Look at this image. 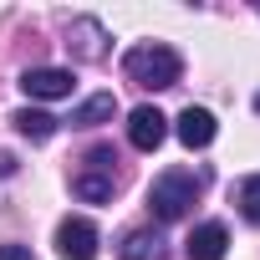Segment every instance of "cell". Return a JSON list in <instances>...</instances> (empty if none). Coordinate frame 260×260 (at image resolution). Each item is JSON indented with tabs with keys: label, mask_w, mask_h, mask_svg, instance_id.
Masks as SVG:
<instances>
[{
	"label": "cell",
	"mask_w": 260,
	"mask_h": 260,
	"mask_svg": "<svg viewBox=\"0 0 260 260\" xmlns=\"http://www.w3.org/2000/svg\"><path fill=\"white\" fill-rule=\"evenodd\" d=\"M67 51H72L77 61H102V56H107V26H102L97 16H77V21L67 26Z\"/></svg>",
	"instance_id": "8992f818"
},
{
	"label": "cell",
	"mask_w": 260,
	"mask_h": 260,
	"mask_svg": "<svg viewBox=\"0 0 260 260\" xmlns=\"http://www.w3.org/2000/svg\"><path fill=\"white\" fill-rule=\"evenodd\" d=\"M72 194H77L82 204H107V199L117 194V179H112V174H102V169H87V174H77V179H72Z\"/></svg>",
	"instance_id": "7c38bea8"
},
{
	"label": "cell",
	"mask_w": 260,
	"mask_h": 260,
	"mask_svg": "<svg viewBox=\"0 0 260 260\" xmlns=\"http://www.w3.org/2000/svg\"><path fill=\"white\" fill-rule=\"evenodd\" d=\"M11 174H16V158H11V153H0V179H11Z\"/></svg>",
	"instance_id": "2e32d148"
},
{
	"label": "cell",
	"mask_w": 260,
	"mask_h": 260,
	"mask_svg": "<svg viewBox=\"0 0 260 260\" xmlns=\"http://www.w3.org/2000/svg\"><path fill=\"white\" fill-rule=\"evenodd\" d=\"M199 189H204V184H199L194 174H184V169H164V174L148 184V214L164 219V224H174V219H184V214L194 209Z\"/></svg>",
	"instance_id": "7a4b0ae2"
},
{
	"label": "cell",
	"mask_w": 260,
	"mask_h": 260,
	"mask_svg": "<svg viewBox=\"0 0 260 260\" xmlns=\"http://www.w3.org/2000/svg\"><path fill=\"white\" fill-rule=\"evenodd\" d=\"M164 138H169V117H164L153 102H143V107H133V112H127V143H133L138 153L164 148Z\"/></svg>",
	"instance_id": "5b68a950"
},
{
	"label": "cell",
	"mask_w": 260,
	"mask_h": 260,
	"mask_svg": "<svg viewBox=\"0 0 260 260\" xmlns=\"http://www.w3.org/2000/svg\"><path fill=\"white\" fill-rule=\"evenodd\" d=\"M0 260H31L26 245H0Z\"/></svg>",
	"instance_id": "9a60e30c"
},
{
	"label": "cell",
	"mask_w": 260,
	"mask_h": 260,
	"mask_svg": "<svg viewBox=\"0 0 260 260\" xmlns=\"http://www.w3.org/2000/svg\"><path fill=\"white\" fill-rule=\"evenodd\" d=\"M21 92L31 102H61V97L77 92V77L67 67H26L21 72Z\"/></svg>",
	"instance_id": "3957f363"
},
{
	"label": "cell",
	"mask_w": 260,
	"mask_h": 260,
	"mask_svg": "<svg viewBox=\"0 0 260 260\" xmlns=\"http://www.w3.org/2000/svg\"><path fill=\"white\" fill-rule=\"evenodd\" d=\"M235 204H240V214H245L250 224H260V174L240 179V189H235Z\"/></svg>",
	"instance_id": "4fadbf2b"
},
{
	"label": "cell",
	"mask_w": 260,
	"mask_h": 260,
	"mask_svg": "<svg viewBox=\"0 0 260 260\" xmlns=\"http://www.w3.org/2000/svg\"><path fill=\"white\" fill-rule=\"evenodd\" d=\"M122 77L148 87V92H164V87H179L184 56L174 46H164V41H138V46H127V56H122Z\"/></svg>",
	"instance_id": "6da1fadb"
},
{
	"label": "cell",
	"mask_w": 260,
	"mask_h": 260,
	"mask_svg": "<svg viewBox=\"0 0 260 260\" xmlns=\"http://www.w3.org/2000/svg\"><path fill=\"white\" fill-rule=\"evenodd\" d=\"M97 245H102V235L87 214H72L56 224V255L61 260H97Z\"/></svg>",
	"instance_id": "277c9868"
},
{
	"label": "cell",
	"mask_w": 260,
	"mask_h": 260,
	"mask_svg": "<svg viewBox=\"0 0 260 260\" xmlns=\"http://www.w3.org/2000/svg\"><path fill=\"white\" fill-rule=\"evenodd\" d=\"M117 117V97L112 92H92V97H82L77 107H72V127H102V122H112Z\"/></svg>",
	"instance_id": "30bf717a"
},
{
	"label": "cell",
	"mask_w": 260,
	"mask_h": 260,
	"mask_svg": "<svg viewBox=\"0 0 260 260\" xmlns=\"http://www.w3.org/2000/svg\"><path fill=\"white\" fill-rule=\"evenodd\" d=\"M255 112H260V92H255Z\"/></svg>",
	"instance_id": "e0dca14e"
},
{
	"label": "cell",
	"mask_w": 260,
	"mask_h": 260,
	"mask_svg": "<svg viewBox=\"0 0 260 260\" xmlns=\"http://www.w3.org/2000/svg\"><path fill=\"white\" fill-rule=\"evenodd\" d=\"M224 250H230V230H224L219 219L194 224V235L184 240V255H189V260H224Z\"/></svg>",
	"instance_id": "ba28073f"
},
{
	"label": "cell",
	"mask_w": 260,
	"mask_h": 260,
	"mask_svg": "<svg viewBox=\"0 0 260 260\" xmlns=\"http://www.w3.org/2000/svg\"><path fill=\"white\" fill-rule=\"evenodd\" d=\"M174 133H179V143H184L189 153H199V148H209V143H214L219 122H214V112H209V107H184Z\"/></svg>",
	"instance_id": "52a82bcc"
},
{
	"label": "cell",
	"mask_w": 260,
	"mask_h": 260,
	"mask_svg": "<svg viewBox=\"0 0 260 260\" xmlns=\"http://www.w3.org/2000/svg\"><path fill=\"white\" fill-rule=\"evenodd\" d=\"M11 127H16L21 138H31V143H46L56 127H61V117H51L46 107H16L11 112Z\"/></svg>",
	"instance_id": "8fae6325"
},
{
	"label": "cell",
	"mask_w": 260,
	"mask_h": 260,
	"mask_svg": "<svg viewBox=\"0 0 260 260\" xmlns=\"http://www.w3.org/2000/svg\"><path fill=\"white\" fill-rule=\"evenodd\" d=\"M122 260H169V240L158 230H127L122 245H117Z\"/></svg>",
	"instance_id": "9c48e42d"
},
{
	"label": "cell",
	"mask_w": 260,
	"mask_h": 260,
	"mask_svg": "<svg viewBox=\"0 0 260 260\" xmlns=\"http://www.w3.org/2000/svg\"><path fill=\"white\" fill-rule=\"evenodd\" d=\"M82 164H92V169H102V174H112V164H117V153H112L107 143H97V148H92V153H87Z\"/></svg>",
	"instance_id": "5bb4252c"
}]
</instances>
